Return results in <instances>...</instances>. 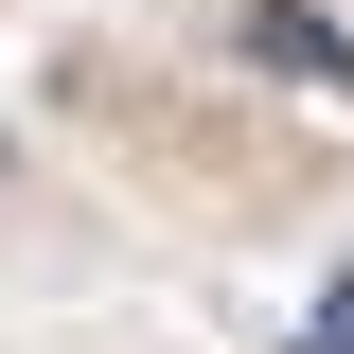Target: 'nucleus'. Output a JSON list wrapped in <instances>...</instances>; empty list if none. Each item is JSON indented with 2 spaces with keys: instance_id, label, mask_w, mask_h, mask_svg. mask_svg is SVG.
Instances as JSON below:
<instances>
[{
  "instance_id": "1",
  "label": "nucleus",
  "mask_w": 354,
  "mask_h": 354,
  "mask_svg": "<svg viewBox=\"0 0 354 354\" xmlns=\"http://www.w3.org/2000/svg\"><path fill=\"white\" fill-rule=\"evenodd\" d=\"M248 53H266V71H301V88H354V36H337V18H301V0H266Z\"/></svg>"
},
{
  "instance_id": "2",
  "label": "nucleus",
  "mask_w": 354,
  "mask_h": 354,
  "mask_svg": "<svg viewBox=\"0 0 354 354\" xmlns=\"http://www.w3.org/2000/svg\"><path fill=\"white\" fill-rule=\"evenodd\" d=\"M301 354H354V266L319 283V337H301Z\"/></svg>"
}]
</instances>
